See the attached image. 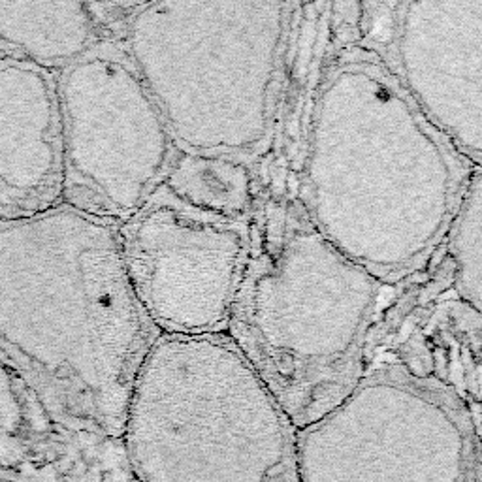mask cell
Listing matches in <instances>:
<instances>
[{"label": "cell", "mask_w": 482, "mask_h": 482, "mask_svg": "<svg viewBox=\"0 0 482 482\" xmlns=\"http://www.w3.org/2000/svg\"><path fill=\"white\" fill-rule=\"evenodd\" d=\"M331 40L294 200L331 245L398 286L441 249L474 170L375 53L354 40L356 4L330 6Z\"/></svg>", "instance_id": "cell-1"}, {"label": "cell", "mask_w": 482, "mask_h": 482, "mask_svg": "<svg viewBox=\"0 0 482 482\" xmlns=\"http://www.w3.org/2000/svg\"><path fill=\"white\" fill-rule=\"evenodd\" d=\"M398 294L333 247L296 200H262L226 333L300 431L373 364L394 330Z\"/></svg>", "instance_id": "cell-2"}, {"label": "cell", "mask_w": 482, "mask_h": 482, "mask_svg": "<svg viewBox=\"0 0 482 482\" xmlns=\"http://www.w3.org/2000/svg\"><path fill=\"white\" fill-rule=\"evenodd\" d=\"M296 433L228 333L158 335L123 444L138 482H300Z\"/></svg>", "instance_id": "cell-3"}, {"label": "cell", "mask_w": 482, "mask_h": 482, "mask_svg": "<svg viewBox=\"0 0 482 482\" xmlns=\"http://www.w3.org/2000/svg\"><path fill=\"white\" fill-rule=\"evenodd\" d=\"M117 228L74 207L45 220L55 346L34 386L53 426L112 439H123L136 377L158 339L128 281Z\"/></svg>", "instance_id": "cell-4"}, {"label": "cell", "mask_w": 482, "mask_h": 482, "mask_svg": "<svg viewBox=\"0 0 482 482\" xmlns=\"http://www.w3.org/2000/svg\"><path fill=\"white\" fill-rule=\"evenodd\" d=\"M481 422L451 386L379 354L296 433L300 482H481Z\"/></svg>", "instance_id": "cell-5"}, {"label": "cell", "mask_w": 482, "mask_h": 482, "mask_svg": "<svg viewBox=\"0 0 482 482\" xmlns=\"http://www.w3.org/2000/svg\"><path fill=\"white\" fill-rule=\"evenodd\" d=\"M68 203L123 225L162 183L177 153L170 125L119 42L100 40L64 81Z\"/></svg>", "instance_id": "cell-6"}, {"label": "cell", "mask_w": 482, "mask_h": 482, "mask_svg": "<svg viewBox=\"0 0 482 482\" xmlns=\"http://www.w3.org/2000/svg\"><path fill=\"white\" fill-rule=\"evenodd\" d=\"M253 225L192 210L162 185L119 225L128 281L158 335L226 333Z\"/></svg>", "instance_id": "cell-7"}, {"label": "cell", "mask_w": 482, "mask_h": 482, "mask_svg": "<svg viewBox=\"0 0 482 482\" xmlns=\"http://www.w3.org/2000/svg\"><path fill=\"white\" fill-rule=\"evenodd\" d=\"M354 40L383 60L471 164L481 166L482 0L362 2Z\"/></svg>", "instance_id": "cell-8"}, {"label": "cell", "mask_w": 482, "mask_h": 482, "mask_svg": "<svg viewBox=\"0 0 482 482\" xmlns=\"http://www.w3.org/2000/svg\"><path fill=\"white\" fill-rule=\"evenodd\" d=\"M160 185L188 207L230 220H255L262 202L255 166L225 155L177 149Z\"/></svg>", "instance_id": "cell-9"}, {"label": "cell", "mask_w": 482, "mask_h": 482, "mask_svg": "<svg viewBox=\"0 0 482 482\" xmlns=\"http://www.w3.org/2000/svg\"><path fill=\"white\" fill-rule=\"evenodd\" d=\"M0 482H138L123 439L64 431L62 443L44 459L0 461Z\"/></svg>", "instance_id": "cell-10"}, {"label": "cell", "mask_w": 482, "mask_h": 482, "mask_svg": "<svg viewBox=\"0 0 482 482\" xmlns=\"http://www.w3.org/2000/svg\"><path fill=\"white\" fill-rule=\"evenodd\" d=\"M439 249L452 264L451 290L481 311L482 301V173L474 170ZM441 243V245H443Z\"/></svg>", "instance_id": "cell-11"}]
</instances>
